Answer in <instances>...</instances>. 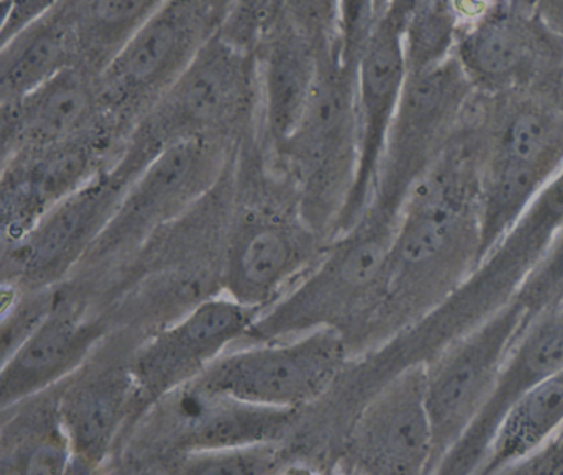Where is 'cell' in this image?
I'll use <instances>...</instances> for the list:
<instances>
[{
	"label": "cell",
	"instance_id": "obj_34",
	"mask_svg": "<svg viewBox=\"0 0 563 475\" xmlns=\"http://www.w3.org/2000/svg\"><path fill=\"white\" fill-rule=\"evenodd\" d=\"M64 0H2V42L21 32L29 23L44 16L45 13L60 5Z\"/></svg>",
	"mask_w": 563,
	"mask_h": 475
},
{
	"label": "cell",
	"instance_id": "obj_38",
	"mask_svg": "<svg viewBox=\"0 0 563 475\" xmlns=\"http://www.w3.org/2000/svg\"><path fill=\"white\" fill-rule=\"evenodd\" d=\"M90 2L91 0H64L62 3H64L65 7H68V9L81 12V10H84Z\"/></svg>",
	"mask_w": 563,
	"mask_h": 475
},
{
	"label": "cell",
	"instance_id": "obj_15",
	"mask_svg": "<svg viewBox=\"0 0 563 475\" xmlns=\"http://www.w3.org/2000/svg\"><path fill=\"white\" fill-rule=\"evenodd\" d=\"M260 316V310L223 294L203 297L154 332L130 362L144 415L159 399L196 382L233 343L249 339Z\"/></svg>",
	"mask_w": 563,
	"mask_h": 475
},
{
	"label": "cell",
	"instance_id": "obj_20",
	"mask_svg": "<svg viewBox=\"0 0 563 475\" xmlns=\"http://www.w3.org/2000/svg\"><path fill=\"white\" fill-rule=\"evenodd\" d=\"M325 46L282 10L269 9L256 36L255 59L260 121L273 157L288 144L305 114Z\"/></svg>",
	"mask_w": 563,
	"mask_h": 475
},
{
	"label": "cell",
	"instance_id": "obj_35",
	"mask_svg": "<svg viewBox=\"0 0 563 475\" xmlns=\"http://www.w3.org/2000/svg\"><path fill=\"white\" fill-rule=\"evenodd\" d=\"M523 474H563V429L526 461L510 468Z\"/></svg>",
	"mask_w": 563,
	"mask_h": 475
},
{
	"label": "cell",
	"instance_id": "obj_36",
	"mask_svg": "<svg viewBox=\"0 0 563 475\" xmlns=\"http://www.w3.org/2000/svg\"><path fill=\"white\" fill-rule=\"evenodd\" d=\"M532 9L553 33L563 38V0H532Z\"/></svg>",
	"mask_w": 563,
	"mask_h": 475
},
{
	"label": "cell",
	"instance_id": "obj_11",
	"mask_svg": "<svg viewBox=\"0 0 563 475\" xmlns=\"http://www.w3.org/2000/svg\"><path fill=\"white\" fill-rule=\"evenodd\" d=\"M530 319L514 299L424 363L434 472L489 401L504 362Z\"/></svg>",
	"mask_w": 563,
	"mask_h": 475
},
{
	"label": "cell",
	"instance_id": "obj_33",
	"mask_svg": "<svg viewBox=\"0 0 563 475\" xmlns=\"http://www.w3.org/2000/svg\"><path fill=\"white\" fill-rule=\"evenodd\" d=\"M272 7L282 10L321 45L334 43L339 0H275Z\"/></svg>",
	"mask_w": 563,
	"mask_h": 475
},
{
	"label": "cell",
	"instance_id": "obj_24",
	"mask_svg": "<svg viewBox=\"0 0 563 475\" xmlns=\"http://www.w3.org/2000/svg\"><path fill=\"white\" fill-rule=\"evenodd\" d=\"M74 449V468L95 471L114 451L130 421L144 416L130 365L78 378L58 393Z\"/></svg>",
	"mask_w": 563,
	"mask_h": 475
},
{
	"label": "cell",
	"instance_id": "obj_8",
	"mask_svg": "<svg viewBox=\"0 0 563 475\" xmlns=\"http://www.w3.org/2000/svg\"><path fill=\"white\" fill-rule=\"evenodd\" d=\"M351 356L344 333L318 329L227 350L194 385L252 405L298 411L339 382Z\"/></svg>",
	"mask_w": 563,
	"mask_h": 475
},
{
	"label": "cell",
	"instance_id": "obj_19",
	"mask_svg": "<svg viewBox=\"0 0 563 475\" xmlns=\"http://www.w3.org/2000/svg\"><path fill=\"white\" fill-rule=\"evenodd\" d=\"M563 366V302L537 313L514 343L489 401L466 434L444 455L438 474H479L507 412Z\"/></svg>",
	"mask_w": 563,
	"mask_h": 475
},
{
	"label": "cell",
	"instance_id": "obj_1",
	"mask_svg": "<svg viewBox=\"0 0 563 475\" xmlns=\"http://www.w3.org/2000/svg\"><path fill=\"white\" fill-rule=\"evenodd\" d=\"M483 261L479 154L464 118L411 188L391 244L384 299L361 349L384 345L433 312Z\"/></svg>",
	"mask_w": 563,
	"mask_h": 475
},
{
	"label": "cell",
	"instance_id": "obj_32",
	"mask_svg": "<svg viewBox=\"0 0 563 475\" xmlns=\"http://www.w3.org/2000/svg\"><path fill=\"white\" fill-rule=\"evenodd\" d=\"M382 16L377 0H339L334 46L345 65L357 69Z\"/></svg>",
	"mask_w": 563,
	"mask_h": 475
},
{
	"label": "cell",
	"instance_id": "obj_31",
	"mask_svg": "<svg viewBox=\"0 0 563 475\" xmlns=\"http://www.w3.org/2000/svg\"><path fill=\"white\" fill-rule=\"evenodd\" d=\"M516 300L530 317L563 302V227L520 287Z\"/></svg>",
	"mask_w": 563,
	"mask_h": 475
},
{
	"label": "cell",
	"instance_id": "obj_2",
	"mask_svg": "<svg viewBox=\"0 0 563 475\" xmlns=\"http://www.w3.org/2000/svg\"><path fill=\"white\" fill-rule=\"evenodd\" d=\"M563 227V167L545 185L516 227L433 312L377 349L352 372V402L364 405L391 376L424 365L512 302Z\"/></svg>",
	"mask_w": 563,
	"mask_h": 475
},
{
	"label": "cell",
	"instance_id": "obj_39",
	"mask_svg": "<svg viewBox=\"0 0 563 475\" xmlns=\"http://www.w3.org/2000/svg\"><path fill=\"white\" fill-rule=\"evenodd\" d=\"M507 2L516 3V5L529 7V9H532V0H507Z\"/></svg>",
	"mask_w": 563,
	"mask_h": 475
},
{
	"label": "cell",
	"instance_id": "obj_25",
	"mask_svg": "<svg viewBox=\"0 0 563 475\" xmlns=\"http://www.w3.org/2000/svg\"><path fill=\"white\" fill-rule=\"evenodd\" d=\"M75 65H81L80 12L60 3L2 42V104L27 95Z\"/></svg>",
	"mask_w": 563,
	"mask_h": 475
},
{
	"label": "cell",
	"instance_id": "obj_14",
	"mask_svg": "<svg viewBox=\"0 0 563 475\" xmlns=\"http://www.w3.org/2000/svg\"><path fill=\"white\" fill-rule=\"evenodd\" d=\"M325 244L298 210L250 208L233 224L225 246L223 292L265 312L318 263Z\"/></svg>",
	"mask_w": 563,
	"mask_h": 475
},
{
	"label": "cell",
	"instance_id": "obj_5",
	"mask_svg": "<svg viewBox=\"0 0 563 475\" xmlns=\"http://www.w3.org/2000/svg\"><path fill=\"white\" fill-rule=\"evenodd\" d=\"M255 48L222 29L133 125L121 158L143 170L167 145L194 137L236 141L258 112Z\"/></svg>",
	"mask_w": 563,
	"mask_h": 475
},
{
	"label": "cell",
	"instance_id": "obj_23",
	"mask_svg": "<svg viewBox=\"0 0 563 475\" xmlns=\"http://www.w3.org/2000/svg\"><path fill=\"white\" fill-rule=\"evenodd\" d=\"M104 330L100 319L58 297L34 332L4 356L0 372L2 411L74 378L101 345Z\"/></svg>",
	"mask_w": 563,
	"mask_h": 475
},
{
	"label": "cell",
	"instance_id": "obj_28",
	"mask_svg": "<svg viewBox=\"0 0 563 475\" xmlns=\"http://www.w3.org/2000/svg\"><path fill=\"white\" fill-rule=\"evenodd\" d=\"M167 0H91L80 12L81 65L100 73Z\"/></svg>",
	"mask_w": 563,
	"mask_h": 475
},
{
	"label": "cell",
	"instance_id": "obj_18",
	"mask_svg": "<svg viewBox=\"0 0 563 475\" xmlns=\"http://www.w3.org/2000/svg\"><path fill=\"white\" fill-rule=\"evenodd\" d=\"M407 75L400 29L387 16H382L357 66V174L332 238L349 230L371 205Z\"/></svg>",
	"mask_w": 563,
	"mask_h": 475
},
{
	"label": "cell",
	"instance_id": "obj_12",
	"mask_svg": "<svg viewBox=\"0 0 563 475\" xmlns=\"http://www.w3.org/2000/svg\"><path fill=\"white\" fill-rule=\"evenodd\" d=\"M134 178L113 162L27 233L5 243L4 284L27 290L54 287L87 259Z\"/></svg>",
	"mask_w": 563,
	"mask_h": 475
},
{
	"label": "cell",
	"instance_id": "obj_21",
	"mask_svg": "<svg viewBox=\"0 0 563 475\" xmlns=\"http://www.w3.org/2000/svg\"><path fill=\"white\" fill-rule=\"evenodd\" d=\"M104 129L124 135L104 112L98 73L85 65L70 66L2 104V157L77 141Z\"/></svg>",
	"mask_w": 563,
	"mask_h": 475
},
{
	"label": "cell",
	"instance_id": "obj_7",
	"mask_svg": "<svg viewBox=\"0 0 563 475\" xmlns=\"http://www.w3.org/2000/svg\"><path fill=\"white\" fill-rule=\"evenodd\" d=\"M235 0H167L98 73L108 118L130 134L222 29Z\"/></svg>",
	"mask_w": 563,
	"mask_h": 475
},
{
	"label": "cell",
	"instance_id": "obj_6",
	"mask_svg": "<svg viewBox=\"0 0 563 475\" xmlns=\"http://www.w3.org/2000/svg\"><path fill=\"white\" fill-rule=\"evenodd\" d=\"M357 69L334 45L322 49L318 78L305 114L276 155L285 167L302 220L331 241L358 164Z\"/></svg>",
	"mask_w": 563,
	"mask_h": 475
},
{
	"label": "cell",
	"instance_id": "obj_16",
	"mask_svg": "<svg viewBox=\"0 0 563 475\" xmlns=\"http://www.w3.org/2000/svg\"><path fill=\"white\" fill-rule=\"evenodd\" d=\"M342 462L362 474L434 472L424 365L408 366L374 393L349 424Z\"/></svg>",
	"mask_w": 563,
	"mask_h": 475
},
{
	"label": "cell",
	"instance_id": "obj_27",
	"mask_svg": "<svg viewBox=\"0 0 563 475\" xmlns=\"http://www.w3.org/2000/svg\"><path fill=\"white\" fill-rule=\"evenodd\" d=\"M563 429V366L523 396L504 418L479 474L510 472Z\"/></svg>",
	"mask_w": 563,
	"mask_h": 475
},
{
	"label": "cell",
	"instance_id": "obj_3",
	"mask_svg": "<svg viewBox=\"0 0 563 475\" xmlns=\"http://www.w3.org/2000/svg\"><path fill=\"white\" fill-rule=\"evenodd\" d=\"M470 122L479 154L484 257L563 167V85L476 92Z\"/></svg>",
	"mask_w": 563,
	"mask_h": 475
},
{
	"label": "cell",
	"instance_id": "obj_13",
	"mask_svg": "<svg viewBox=\"0 0 563 475\" xmlns=\"http://www.w3.org/2000/svg\"><path fill=\"white\" fill-rule=\"evenodd\" d=\"M454 55L479 95L563 85V38L533 9L507 0L460 29Z\"/></svg>",
	"mask_w": 563,
	"mask_h": 475
},
{
	"label": "cell",
	"instance_id": "obj_22",
	"mask_svg": "<svg viewBox=\"0 0 563 475\" xmlns=\"http://www.w3.org/2000/svg\"><path fill=\"white\" fill-rule=\"evenodd\" d=\"M150 409L159 412V429L173 455L210 449L276 442L296 411L265 408L190 385L170 393Z\"/></svg>",
	"mask_w": 563,
	"mask_h": 475
},
{
	"label": "cell",
	"instance_id": "obj_9",
	"mask_svg": "<svg viewBox=\"0 0 563 475\" xmlns=\"http://www.w3.org/2000/svg\"><path fill=\"white\" fill-rule=\"evenodd\" d=\"M474 96L454 53L438 65L408 71L371 205L401 213L411 188L460 131Z\"/></svg>",
	"mask_w": 563,
	"mask_h": 475
},
{
	"label": "cell",
	"instance_id": "obj_10",
	"mask_svg": "<svg viewBox=\"0 0 563 475\" xmlns=\"http://www.w3.org/2000/svg\"><path fill=\"white\" fill-rule=\"evenodd\" d=\"M236 141L194 137L167 145L124 191L107 230L85 261L118 257L206 198L235 162Z\"/></svg>",
	"mask_w": 563,
	"mask_h": 475
},
{
	"label": "cell",
	"instance_id": "obj_29",
	"mask_svg": "<svg viewBox=\"0 0 563 475\" xmlns=\"http://www.w3.org/2000/svg\"><path fill=\"white\" fill-rule=\"evenodd\" d=\"M457 32L460 23L448 0H427L401 33L408 71L450 58L456 48Z\"/></svg>",
	"mask_w": 563,
	"mask_h": 475
},
{
	"label": "cell",
	"instance_id": "obj_4",
	"mask_svg": "<svg viewBox=\"0 0 563 475\" xmlns=\"http://www.w3.org/2000/svg\"><path fill=\"white\" fill-rule=\"evenodd\" d=\"M400 214L368 207L325 244L318 263L256 319L249 340L289 339L318 329L344 333L354 352L380 307Z\"/></svg>",
	"mask_w": 563,
	"mask_h": 475
},
{
	"label": "cell",
	"instance_id": "obj_26",
	"mask_svg": "<svg viewBox=\"0 0 563 475\" xmlns=\"http://www.w3.org/2000/svg\"><path fill=\"white\" fill-rule=\"evenodd\" d=\"M2 412V474H65L74 471V449L62 418L58 393H44Z\"/></svg>",
	"mask_w": 563,
	"mask_h": 475
},
{
	"label": "cell",
	"instance_id": "obj_37",
	"mask_svg": "<svg viewBox=\"0 0 563 475\" xmlns=\"http://www.w3.org/2000/svg\"><path fill=\"white\" fill-rule=\"evenodd\" d=\"M424 2L427 0H388L384 16H387L404 33L405 26L410 23Z\"/></svg>",
	"mask_w": 563,
	"mask_h": 475
},
{
	"label": "cell",
	"instance_id": "obj_30",
	"mask_svg": "<svg viewBox=\"0 0 563 475\" xmlns=\"http://www.w3.org/2000/svg\"><path fill=\"white\" fill-rule=\"evenodd\" d=\"M170 471L179 474H275L285 471L282 454L275 442L236 445V448L210 449L187 452L170 457Z\"/></svg>",
	"mask_w": 563,
	"mask_h": 475
},
{
	"label": "cell",
	"instance_id": "obj_17",
	"mask_svg": "<svg viewBox=\"0 0 563 475\" xmlns=\"http://www.w3.org/2000/svg\"><path fill=\"white\" fill-rule=\"evenodd\" d=\"M124 137L114 129L77 141L5 155L2 168L4 244L19 240L48 211L113 164Z\"/></svg>",
	"mask_w": 563,
	"mask_h": 475
}]
</instances>
